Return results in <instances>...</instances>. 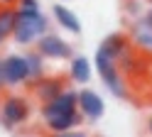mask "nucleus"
Wrapping results in <instances>:
<instances>
[{
  "instance_id": "412c9836",
  "label": "nucleus",
  "mask_w": 152,
  "mask_h": 137,
  "mask_svg": "<svg viewBox=\"0 0 152 137\" xmlns=\"http://www.w3.org/2000/svg\"><path fill=\"white\" fill-rule=\"evenodd\" d=\"M150 86H152V71H150Z\"/></svg>"
},
{
  "instance_id": "9d476101",
  "label": "nucleus",
  "mask_w": 152,
  "mask_h": 137,
  "mask_svg": "<svg viewBox=\"0 0 152 137\" xmlns=\"http://www.w3.org/2000/svg\"><path fill=\"white\" fill-rule=\"evenodd\" d=\"M25 64H27V86H32V83L39 81L42 76H47V59L37 52V49L25 54Z\"/></svg>"
},
{
  "instance_id": "6e6552de",
  "label": "nucleus",
  "mask_w": 152,
  "mask_h": 137,
  "mask_svg": "<svg viewBox=\"0 0 152 137\" xmlns=\"http://www.w3.org/2000/svg\"><path fill=\"white\" fill-rule=\"evenodd\" d=\"M30 88H32V93H34V98L39 103H49V101H54V98L66 88V81L61 76H42L39 81L32 83Z\"/></svg>"
},
{
  "instance_id": "a211bd4d",
  "label": "nucleus",
  "mask_w": 152,
  "mask_h": 137,
  "mask_svg": "<svg viewBox=\"0 0 152 137\" xmlns=\"http://www.w3.org/2000/svg\"><path fill=\"white\" fill-rule=\"evenodd\" d=\"M147 132L152 135V117H150V120H147Z\"/></svg>"
},
{
  "instance_id": "f8f14e48",
  "label": "nucleus",
  "mask_w": 152,
  "mask_h": 137,
  "mask_svg": "<svg viewBox=\"0 0 152 137\" xmlns=\"http://www.w3.org/2000/svg\"><path fill=\"white\" fill-rule=\"evenodd\" d=\"M69 78L76 83H88L91 81V64H88V59L86 56H71L69 59Z\"/></svg>"
},
{
  "instance_id": "f257e3e1",
  "label": "nucleus",
  "mask_w": 152,
  "mask_h": 137,
  "mask_svg": "<svg viewBox=\"0 0 152 137\" xmlns=\"http://www.w3.org/2000/svg\"><path fill=\"white\" fill-rule=\"evenodd\" d=\"M39 117L47 127V132H61V130H74L79 127L86 117L79 110V91L64 88V91L49 103H42Z\"/></svg>"
},
{
  "instance_id": "0eeeda50",
  "label": "nucleus",
  "mask_w": 152,
  "mask_h": 137,
  "mask_svg": "<svg viewBox=\"0 0 152 137\" xmlns=\"http://www.w3.org/2000/svg\"><path fill=\"white\" fill-rule=\"evenodd\" d=\"M79 110H81V115L86 117V120L96 122L98 117H103V113H106V103H103V98L96 91L83 88V91H79Z\"/></svg>"
},
{
  "instance_id": "f03ea898",
  "label": "nucleus",
  "mask_w": 152,
  "mask_h": 137,
  "mask_svg": "<svg viewBox=\"0 0 152 137\" xmlns=\"http://www.w3.org/2000/svg\"><path fill=\"white\" fill-rule=\"evenodd\" d=\"M49 32V17L42 10H17L12 39L20 47H34L37 39Z\"/></svg>"
},
{
  "instance_id": "39448f33",
  "label": "nucleus",
  "mask_w": 152,
  "mask_h": 137,
  "mask_svg": "<svg viewBox=\"0 0 152 137\" xmlns=\"http://www.w3.org/2000/svg\"><path fill=\"white\" fill-rule=\"evenodd\" d=\"M34 49H37V52H39L44 59H71V56H74V49H71V44L66 42L64 37L54 34V32H47V34H42L39 39H37Z\"/></svg>"
},
{
  "instance_id": "aec40b11",
  "label": "nucleus",
  "mask_w": 152,
  "mask_h": 137,
  "mask_svg": "<svg viewBox=\"0 0 152 137\" xmlns=\"http://www.w3.org/2000/svg\"><path fill=\"white\" fill-rule=\"evenodd\" d=\"M145 3H147V5H150V7H152V0H145Z\"/></svg>"
},
{
  "instance_id": "423d86ee",
  "label": "nucleus",
  "mask_w": 152,
  "mask_h": 137,
  "mask_svg": "<svg viewBox=\"0 0 152 137\" xmlns=\"http://www.w3.org/2000/svg\"><path fill=\"white\" fill-rule=\"evenodd\" d=\"M3 64H5L7 88L27 86V64H25V54H7V56H3Z\"/></svg>"
},
{
  "instance_id": "2eb2a0df",
  "label": "nucleus",
  "mask_w": 152,
  "mask_h": 137,
  "mask_svg": "<svg viewBox=\"0 0 152 137\" xmlns=\"http://www.w3.org/2000/svg\"><path fill=\"white\" fill-rule=\"evenodd\" d=\"M17 10H39V0H17Z\"/></svg>"
},
{
  "instance_id": "4468645a",
  "label": "nucleus",
  "mask_w": 152,
  "mask_h": 137,
  "mask_svg": "<svg viewBox=\"0 0 152 137\" xmlns=\"http://www.w3.org/2000/svg\"><path fill=\"white\" fill-rule=\"evenodd\" d=\"M49 137H88L83 130L74 127V130H61V132H49Z\"/></svg>"
},
{
  "instance_id": "ddd939ff",
  "label": "nucleus",
  "mask_w": 152,
  "mask_h": 137,
  "mask_svg": "<svg viewBox=\"0 0 152 137\" xmlns=\"http://www.w3.org/2000/svg\"><path fill=\"white\" fill-rule=\"evenodd\" d=\"M15 22H17V7L15 5H0V34L5 39L12 37Z\"/></svg>"
},
{
  "instance_id": "7ed1b4c3",
  "label": "nucleus",
  "mask_w": 152,
  "mask_h": 137,
  "mask_svg": "<svg viewBox=\"0 0 152 137\" xmlns=\"http://www.w3.org/2000/svg\"><path fill=\"white\" fill-rule=\"evenodd\" d=\"M93 64H96V71H98V76H101L103 86H106L115 98L128 101V95H130V91H128V78L123 76V71H120V66H118L115 59H113L110 54H106V52L98 47L96 61H93Z\"/></svg>"
},
{
  "instance_id": "9b49d317",
  "label": "nucleus",
  "mask_w": 152,
  "mask_h": 137,
  "mask_svg": "<svg viewBox=\"0 0 152 137\" xmlns=\"http://www.w3.org/2000/svg\"><path fill=\"white\" fill-rule=\"evenodd\" d=\"M130 42H132L135 49H140V52L152 54V29L135 20V22L130 25Z\"/></svg>"
},
{
  "instance_id": "6ab92c4d",
  "label": "nucleus",
  "mask_w": 152,
  "mask_h": 137,
  "mask_svg": "<svg viewBox=\"0 0 152 137\" xmlns=\"http://www.w3.org/2000/svg\"><path fill=\"white\" fill-rule=\"evenodd\" d=\"M3 42H5V37H3V34H0V47H3Z\"/></svg>"
},
{
  "instance_id": "1a4fd4ad",
  "label": "nucleus",
  "mask_w": 152,
  "mask_h": 137,
  "mask_svg": "<svg viewBox=\"0 0 152 137\" xmlns=\"http://www.w3.org/2000/svg\"><path fill=\"white\" fill-rule=\"evenodd\" d=\"M52 17L56 20V25H59V27L66 29V32L81 34V20H79V15H76L71 7H66V5H54V7H52Z\"/></svg>"
},
{
  "instance_id": "f3484780",
  "label": "nucleus",
  "mask_w": 152,
  "mask_h": 137,
  "mask_svg": "<svg viewBox=\"0 0 152 137\" xmlns=\"http://www.w3.org/2000/svg\"><path fill=\"white\" fill-rule=\"evenodd\" d=\"M17 0H0V5H15Z\"/></svg>"
},
{
  "instance_id": "20e7f679",
  "label": "nucleus",
  "mask_w": 152,
  "mask_h": 137,
  "mask_svg": "<svg viewBox=\"0 0 152 137\" xmlns=\"http://www.w3.org/2000/svg\"><path fill=\"white\" fill-rule=\"evenodd\" d=\"M30 120V101L22 93H7L0 101V122H3L7 130H15V127L25 125Z\"/></svg>"
},
{
  "instance_id": "dca6fc26",
  "label": "nucleus",
  "mask_w": 152,
  "mask_h": 137,
  "mask_svg": "<svg viewBox=\"0 0 152 137\" xmlns=\"http://www.w3.org/2000/svg\"><path fill=\"white\" fill-rule=\"evenodd\" d=\"M7 88V78H5V64H3V59H0V93H3Z\"/></svg>"
}]
</instances>
